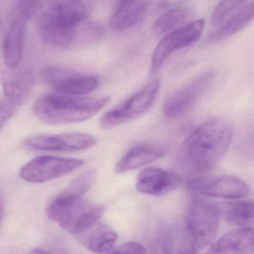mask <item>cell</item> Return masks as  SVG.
Listing matches in <instances>:
<instances>
[{
  "label": "cell",
  "mask_w": 254,
  "mask_h": 254,
  "mask_svg": "<svg viewBox=\"0 0 254 254\" xmlns=\"http://www.w3.org/2000/svg\"><path fill=\"white\" fill-rule=\"evenodd\" d=\"M233 133L232 125L227 120H207L186 139L181 148V162L189 170L196 173L210 170L227 152Z\"/></svg>",
  "instance_id": "6da1fadb"
},
{
  "label": "cell",
  "mask_w": 254,
  "mask_h": 254,
  "mask_svg": "<svg viewBox=\"0 0 254 254\" xmlns=\"http://www.w3.org/2000/svg\"><path fill=\"white\" fill-rule=\"evenodd\" d=\"M111 102L108 96L80 97L64 94L42 96L35 102L33 112L43 123L59 125L79 123L91 118Z\"/></svg>",
  "instance_id": "7a4b0ae2"
},
{
  "label": "cell",
  "mask_w": 254,
  "mask_h": 254,
  "mask_svg": "<svg viewBox=\"0 0 254 254\" xmlns=\"http://www.w3.org/2000/svg\"><path fill=\"white\" fill-rule=\"evenodd\" d=\"M105 208L99 203L84 200L82 195L66 189L55 196L47 206L48 216L64 230L78 235L99 222Z\"/></svg>",
  "instance_id": "3957f363"
},
{
  "label": "cell",
  "mask_w": 254,
  "mask_h": 254,
  "mask_svg": "<svg viewBox=\"0 0 254 254\" xmlns=\"http://www.w3.org/2000/svg\"><path fill=\"white\" fill-rule=\"evenodd\" d=\"M93 11V0H38L34 17L66 29L86 21Z\"/></svg>",
  "instance_id": "277c9868"
},
{
  "label": "cell",
  "mask_w": 254,
  "mask_h": 254,
  "mask_svg": "<svg viewBox=\"0 0 254 254\" xmlns=\"http://www.w3.org/2000/svg\"><path fill=\"white\" fill-rule=\"evenodd\" d=\"M160 82L154 80L118 106L102 116L100 126L103 129L113 128L133 121L148 112L155 102L160 91Z\"/></svg>",
  "instance_id": "5b68a950"
},
{
  "label": "cell",
  "mask_w": 254,
  "mask_h": 254,
  "mask_svg": "<svg viewBox=\"0 0 254 254\" xmlns=\"http://www.w3.org/2000/svg\"><path fill=\"white\" fill-rule=\"evenodd\" d=\"M219 220L215 204L196 197L191 200L185 222L197 250L213 243L218 234Z\"/></svg>",
  "instance_id": "8992f818"
},
{
  "label": "cell",
  "mask_w": 254,
  "mask_h": 254,
  "mask_svg": "<svg viewBox=\"0 0 254 254\" xmlns=\"http://www.w3.org/2000/svg\"><path fill=\"white\" fill-rule=\"evenodd\" d=\"M215 80V72L207 71L175 90L165 99L163 113L168 118H178L190 112L209 90Z\"/></svg>",
  "instance_id": "52a82bcc"
},
{
  "label": "cell",
  "mask_w": 254,
  "mask_h": 254,
  "mask_svg": "<svg viewBox=\"0 0 254 254\" xmlns=\"http://www.w3.org/2000/svg\"><path fill=\"white\" fill-rule=\"evenodd\" d=\"M203 28V20H195L169 32L163 37L153 53L150 74L156 75L174 53L195 42L201 35Z\"/></svg>",
  "instance_id": "ba28073f"
},
{
  "label": "cell",
  "mask_w": 254,
  "mask_h": 254,
  "mask_svg": "<svg viewBox=\"0 0 254 254\" xmlns=\"http://www.w3.org/2000/svg\"><path fill=\"white\" fill-rule=\"evenodd\" d=\"M84 163L81 159L40 156L24 165L20 175L27 182L41 184L69 175Z\"/></svg>",
  "instance_id": "9c48e42d"
},
{
  "label": "cell",
  "mask_w": 254,
  "mask_h": 254,
  "mask_svg": "<svg viewBox=\"0 0 254 254\" xmlns=\"http://www.w3.org/2000/svg\"><path fill=\"white\" fill-rule=\"evenodd\" d=\"M187 187L197 194L226 199L241 198L250 192L246 183L233 176L193 178L188 181Z\"/></svg>",
  "instance_id": "30bf717a"
},
{
  "label": "cell",
  "mask_w": 254,
  "mask_h": 254,
  "mask_svg": "<svg viewBox=\"0 0 254 254\" xmlns=\"http://www.w3.org/2000/svg\"><path fill=\"white\" fill-rule=\"evenodd\" d=\"M0 84L4 95L15 105L25 103L32 95L35 84L33 70L28 66L10 68L0 64Z\"/></svg>",
  "instance_id": "8fae6325"
},
{
  "label": "cell",
  "mask_w": 254,
  "mask_h": 254,
  "mask_svg": "<svg viewBox=\"0 0 254 254\" xmlns=\"http://www.w3.org/2000/svg\"><path fill=\"white\" fill-rule=\"evenodd\" d=\"M96 139L90 134L77 132L56 135H40L27 140L31 148L41 151H79L94 146Z\"/></svg>",
  "instance_id": "7c38bea8"
},
{
  "label": "cell",
  "mask_w": 254,
  "mask_h": 254,
  "mask_svg": "<svg viewBox=\"0 0 254 254\" xmlns=\"http://www.w3.org/2000/svg\"><path fill=\"white\" fill-rule=\"evenodd\" d=\"M182 180L175 172L157 167H148L138 175L136 188L138 191L148 195L168 194L181 186Z\"/></svg>",
  "instance_id": "4fadbf2b"
},
{
  "label": "cell",
  "mask_w": 254,
  "mask_h": 254,
  "mask_svg": "<svg viewBox=\"0 0 254 254\" xmlns=\"http://www.w3.org/2000/svg\"><path fill=\"white\" fill-rule=\"evenodd\" d=\"M159 246L168 254H194L197 251L185 221H177L162 229Z\"/></svg>",
  "instance_id": "5bb4252c"
},
{
  "label": "cell",
  "mask_w": 254,
  "mask_h": 254,
  "mask_svg": "<svg viewBox=\"0 0 254 254\" xmlns=\"http://www.w3.org/2000/svg\"><path fill=\"white\" fill-rule=\"evenodd\" d=\"M167 152L164 145L157 143H141L130 148L116 164L117 173H125L139 169L161 158Z\"/></svg>",
  "instance_id": "9a60e30c"
},
{
  "label": "cell",
  "mask_w": 254,
  "mask_h": 254,
  "mask_svg": "<svg viewBox=\"0 0 254 254\" xmlns=\"http://www.w3.org/2000/svg\"><path fill=\"white\" fill-rule=\"evenodd\" d=\"M28 20L26 16L16 12L15 17L5 35L3 44V63L8 67L15 68L20 64Z\"/></svg>",
  "instance_id": "2e32d148"
},
{
  "label": "cell",
  "mask_w": 254,
  "mask_h": 254,
  "mask_svg": "<svg viewBox=\"0 0 254 254\" xmlns=\"http://www.w3.org/2000/svg\"><path fill=\"white\" fill-rule=\"evenodd\" d=\"M150 0H123L115 8L110 20L113 32H121L139 23L146 14Z\"/></svg>",
  "instance_id": "e0dca14e"
},
{
  "label": "cell",
  "mask_w": 254,
  "mask_h": 254,
  "mask_svg": "<svg viewBox=\"0 0 254 254\" xmlns=\"http://www.w3.org/2000/svg\"><path fill=\"white\" fill-rule=\"evenodd\" d=\"M254 251V230L240 227L221 236L211 245L210 254H252Z\"/></svg>",
  "instance_id": "ac0fdd59"
},
{
  "label": "cell",
  "mask_w": 254,
  "mask_h": 254,
  "mask_svg": "<svg viewBox=\"0 0 254 254\" xmlns=\"http://www.w3.org/2000/svg\"><path fill=\"white\" fill-rule=\"evenodd\" d=\"M78 236L87 249L99 254L111 252L118 238L115 230L99 221Z\"/></svg>",
  "instance_id": "d6986e66"
},
{
  "label": "cell",
  "mask_w": 254,
  "mask_h": 254,
  "mask_svg": "<svg viewBox=\"0 0 254 254\" xmlns=\"http://www.w3.org/2000/svg\"><path fill=\"white\" fill-rule=\"evenodd\" d=\"M99 84L96 77L78 75L68 71L53 87L61 94L80 96L94 91Z\"/></svg>",
  "instance_id": "ffe728a7"
},
{
  "label": "cell",
  "mask_w": 254,
  "mask_h": 254,
  "mask_svg": "<svg viewBox=\"0 0 254 254\" xmlns=\"http://www.w3.org/2000/svg\"><path fill=\"white\" fill-rule=\"evenodd\" d=\"M254 16V3L251 2L241 8L231 19H228L215 33L208 38V43L215 44L227 39L245 29L253 20Z\"/></svg>",
  "instance_id": "44dd1931"
},
{
  "label": "cell",
  "mask_w": 254,
  "mask_h": 254,
  "mask_svg": "<svg viewBox=\"0 0 254 254\" xmlns=\"http://www.w3.org/2000/svg\"><path fill=\"white\" fill-rule=\"evenodd\" d=\"M220 218L239 227H248L254 221L252 202L237 201L215 204Z\"/></svg>",
  "instance_id": "7402d4cb"
},
{
  "label": "cell",
  "mask_w": 254,
  "mask_h": 254,
  "mask_svg": "<svg viewBox=\"0 0 254 254\" xmlns=\"http://www.w3.org/2000/svg\"><path fill=\"white\" fill-rule=\"evenodd\" d=\"M193 10L189 7H178L160 16L152 26L154 36L160 37L182 26L192 17Z\"/></svg>",
  "instance_id": "603a6c76"
},
{
  "label": "cell",
  "mask_w": 254,
  "mask_h": 254,
  "mask_svg": "<svg viewBox=\"0 0 254 254\" xmlns=\"http://www.w3.org/2000/svg\"><path fill=\"white\" fill-rule=\"evenodd\" d=\"M247 0H221L212 11L210 23L214 27H218L224 24L233 15Z\"/></svg>",
  "instance_id": "cb8c5ba5"
},
{
  "label": "cell",
  "mask_w": 254,
  "mask_h": 254,
  "mask_svg": "<svg viewBox=\"0 0 254 254\" xmlns=\"http://www.w3.org/2000/svg\"><path fill=\"white\" fill-rule=\"evenodd\" d=\"M16 106L5 95H0V129L11 118L15 112Z\"/></svg>",
  "instance_id": "d4e9b609"
},
{
  "label": "cell",
  "mask_w": 254,
  "mask_h": 254,
  "mask_svg": "<svg viewBox=\"0 0 254 254\" xmlns=\"http://www.w3.org/2000/svg\"><path fill=\"white\" fill-rule=\"evenodd\" d=\"M145 248L137 242H126L117 248H113L112 254H145Z\"/></svg>",
  "instance_id": "484cf974"
},
{
  "label": "cell",
  "mask_w": 254,
  "mask_h": 254,
  "mask_svg": "<svg viewBox=\"0 0 254 254\" xmlns=\"http://www.w3.org/2000/svg\"><path fill=\"white\" fill-rule=\"evenodd\" d=\"M105 3L108 4V5H111L115 8L123 0H102Z\"/></svg>",
  "instance_id": "4316f807"
},
{
  "label": "cell",
  "mask_w": 254,
  "mask_h": 254,
  "mask_svg": "<svg viewBox=\"0 0 254 254\" xmlns=\"http://www.w3.org/2000/svg\"><path fill=\"white\" fill-rule=\"evenodd\" d=\"M4 218V204L2 197L0 196V224L2 223Z\"/></svg>",
  "instance_id": "83f0119b"
}]
</instances>
